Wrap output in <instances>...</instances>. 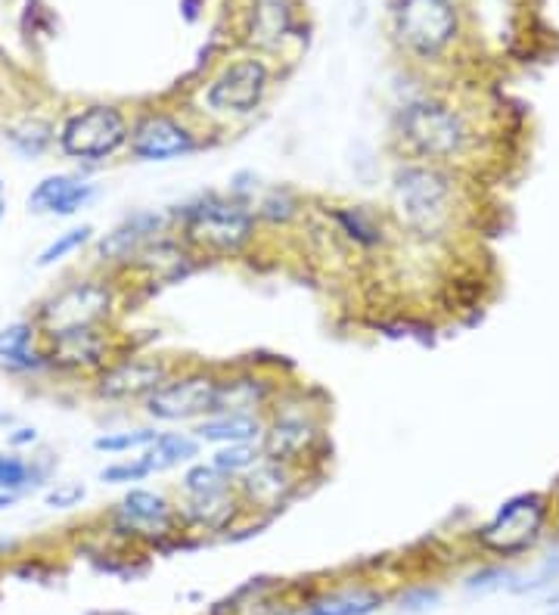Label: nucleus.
<instances>
[{"label":"nucleus","mask_w":559,"mask_h":615,"mask_svg":"<svg viewBox=\"0 0 559 615\" xmlns=\"http://www.w3.org/2000/svg\"><path fill=\"white\" fill-rule=\"evenodd\" d=\"M218 376L221 371L203 364L175 367V373L141 405L146 420L153 426H196L211 417L218 402Z\"/></svg>","instance_id":"7"},{"label":"nucleus","mask_w":559,"mask_h":615,"mask_svg":"<svg viewBox=\"0 0 559 615\" xmlns=\"http://www.w3.org/2000/svg\"><path fill=\"white\" fill-rule=\"evenodd\" d=\"M271 615H308V613H304V603H302V606H277Z\"/></svg>","instance_id":"41"},{"label":"nucleus","mask_w":559,"mask_h":615,"mask_svg":"<svg viewBox=\"0 0 559 615\" xmlns=\"http://www.w3.org/2000/svg\"><path fill=\"white\" fill-rule=\"evenodd\" d=\"M134 342L122 340V333L110 326H91V330H72L63 336L44 340L50 376H91L103 371L112 357L128 352Z\"/></svg>","instance_id":"15"},{"label":"nucleus","mask_w":559,"mask_h":615,"mask_svg":"<svg viewBox=\"0 0 559 615\" xmlns=\"http://www.w3.org/2000/svg\"><path fill=\"white\" fill-rule=\"evenodd\" d=\"M131 118L115 103H87L65 115L56 128V149L69 163L91 168L128 153Z\"/></svg>","instance_id":"6"},{"label":"nucleus","mask_w":559,"mask_h":615,"mask_svg":"<svg viewBox=\"0 0 559 615\" xmlns=\"http://www.w3.org/2000/svg\"><path fill=\"white\" fill-rule=\"evenodd\" d=\"M122 311V286L112 274H87L65 280L63 286L44 295L32 311L41 340H53L72 330L115 324Z\"/></svg>","instance_id":"4"},{"label":"nucleus","mask_w":559,"mask_h":615,"mask_svg":"<svg viewBox=\"0 0 559 615\" xmlns=\"http://www.w3.org/2000/svg\"><path fill=\"white\" fill-rule=\"evenodd\" d=\"M110 525L115 534H125L149 548H162L165 541H175L177 534H187L175 503L153 488H128L125 498L110 510Z\"/></svg>","instance_id":"14"},{"label":"nucleus","mask_w":559,"mask_h":615,"mask_svg":"<svg viewBox=\"0 0 559 615\" xmlns=\"http://www.w3.org/2000/svg\"><path fill=\"white\" fill-rule=\"evenodd\" d=\"M203 454V441L193 436V432H159V438L144 451L146 463L153 467V472L180 470L193 460H199Z\"/></svg>","instance_id":"28"},{"label":"nucleus","mask_w":559,"mask_h":615,"mask_svg":"<svg viewBox=\"0 0 559 615\" xmlns=\"http://www.w3.org/2000/svg\"><path fill=\"white\" fill-rule=\"evenodd\" d=\"M38 429L34 426H13V429H7V445H10V451H25V448H34L38 445Z\"/></svg>","instance_id":"40"},{"label":"nucleus","mask_w":559,"mask_h":615,"mask_svg":"<svg viewBox=\"0 0 559 615\" xmlns=\"http://www.w3.org/2000/svg\"><path fill=\"white\" fill-rule=\"evenodd\" d=\"M175 233L199 261H230L252 252L258 240V218L252 202L230 194H203L172 206Z\"/></svg>","instance_id":"2"},{"label":"nucleus","mask_w":559,"mask_h":615,"mask_svg":"<svg viewBox=\"0 0 559 615\" xmlns=\"http://www.w3.org/2000/svg\"><path fill=\"white\" fill-rule=\"evenodd\" d=\"M258 225L261 227H292L304 215V199L287 184H277V187H265L252 202Z\"/></svg>","instance_id":"27"},{"label":"nucleus","mask_w":559,"mask_h":615,"mask_svg":"<svg viewBox=\"0 0 559 615\" xmlns=\"http://www.w3.org/2000/svg\"><path fill=\"white\" fill-rule=\"evenodd\" d=\"M96 199H100V184H94L84 171H56L34 184L25 206L32 215L72 218L79 211L91 209Z\"/></svg>","instance_id":"18"},{"label":"nucleus","mask_w":559,"mask_h":615,"mask_svg":"<svg viewBox=\"0 0 559 615\" xmlns=\"http://www.w3.org/2000/svg\"><path fill=\"white\" fill-rule=\"evenodd\" d=\"M208 460L221 472H227L230 479H240L242 472H249L261 460V448H258V441H249V445H221V448L211 451Z\"/></svg>","instance_id":"32"},{"label":"nucleus","mask_w":559,"mask_h":615,"mask_svg":"<svg viewBox=\"0 0 559 615\" xmlns=\"http://www.w3.org/2000/svg\"><path fill=\"white\" fill-rule=\"evenodd\" d=\"M159 426H137V429H118V432H103L94 438L96 454H131L146 451L156 438H159Z\"/></svg>","instance_id":"31"},{"label":"nucleus","mask_w":559,"mask_h":615,"mask_svg":"<svg viewBox=\"0 0 559 615\" xmlns=\"http://www.w3.org/2000/svg\"><path fill=\"white\" fill-rule=\"evenodd\" d=\"M56 472V457L50 451L25 457L22 451H0V491L3 494H29L44 488Z\"/></svg>","instance_id":"22"},{"label":"nucleus","mask_w":559,"mask_h":615,"mask_svg":"<svg viewBox=\"0 0 559 615\" xmlns=\"http://www.w3.org/2000/svg\"><path fill=\"white\" fill-rule=\"evenodd\" d=\"M41 333L34 326L32 317H22V321H13V324L0 326V361L3 357H13L32 345H41Z\"/></svg>","instance_id":"35"},{"label":"nucleus","mask_w":559,"mask_h":615,"mask_svg":"<svg viewBox=\"0 0 559 615\" xmlns=\"http://www.w3.org/2000/svg\"><path fill=\"white\" fill-rule=\"evenodd\" d=\"M227 194L242 202H256V196L261 194V184H258L256 171H237L227 180Z\"/></svg>","instance_id":"39"},{"label":"nucleus","mask_w":559,"mask_h":615,"mask_svg":"<svg viewBox=\"0 0 559 615\" xmlns=\"http://www.w3.org/2000/svg\"><path fill=\"white\" fill-rule=\"evenodd\" d=\"M175 507L184 532L230 534L237 532L242 519H249L242 510L237 486L224 488V491H208V494H180Z\"/></svg>","instance_id":"19"},{"label":"nucleus","mask_w":559,"mask_h":615,"mask_svg":"<svg viewBox=\"0 0 559 615\" xmlns=\"http://www.w3.org/2000/svg\"><path fill=\"white\" fill-rule=\"evenodd\" d=\"M553 510H557V522H559V491H557V501H553Z\"/></svg>","instance_id":"44"},{"label":"nucleus","mask_w":559,"mask_h":615,"mask_svg":"<svg viewBox=\"0 0 559 615\" xmlns=\"http://www.w3.org/2000/svg\"><path fill=\"white\" fill-rule=\"evenodd\" d=\"M94 240H96L94 225L69 227V230H63V233H56V237H53V240L38 252L34 268H53V264H60V261L79 256L81 249H87Z\"/></svg>","instance_id":"29"},{"label":"nucleus","mask_w":559,"mask_h":615,"mask_svg":"<svg viewBox=\"0 0 559 615\" xmlns=\"http://www.w3.org/2000/svg\"><path fill=\"white\" fill-rule=\"evenodd\" d=\"M149 476H156L153 467L146 463V457H125V460H115V463H106L103 470L96 472V479L103 486H131V482H146Z\"/></svg>","instance_id":"34"},{"label":"nucleus","mask_w":559,"mask_h":615,"mask_svg":"<svg viewBox=\"0 0 559 615\" xmlns=\"http://www.w3.org/2000/svg\"><path fill=\"white\" fill-rule=\"evenodd\" d=\"M268 91H271L268 63L258 56H242V60L224 65L221 72L206 84L203 106L215 118L242 122V118H252L265 106Z\"/></svg>","instance_id":"9"},{"label":"nucleus","mask_w":559,"mask_h":615,"mask_svg":"<svg viewBox=\"0 0 559 615\" xmlns=\"http://www.w3.org/2000/svg\"><path fill=\"white\" fill-rule=\"evenodd\" d=\"M323 218L335 230V237H342L352 249L376 252V249L389 246V230H385L383 215H376L368 206H327Z\"/></svg>","instance_id":"21"},{"label":"nucleus","mask_w":559,"mask_h":615,"mask_svg":"<svg viewBox=\"0 0 559 615\" xmlns=\"http://www.w3.org/2000/svg\"><path fill=\"white\" fill-rule=\"evenodd\" d=\"M550 519V501L541 491L513 494L497 507V513L476 529V544L497 556H519L531 551Z\"/></svg>","instance_id":"8"},{"label":"nucleus","mask_w":559,"mask_h":615,"mask_svg":"<svg viewBox=\"0 0 559 615\" xmlns=\"http://www.w3.org/2000/svg\"><path fill=\"white\" fill-rule=\"evenodd\" d=\"M389 603V594L373 584H345L304 603L308 615H373Z\"/></svg>","instance_id":"23"},{"label":"nucleus","mask_w":559,"mask_h":615,"mask_svg":"<svg viewBox=\"0 0 559 615\" xmlns=\"http://www.w3.org/2000/svg\"><path fill=\"white\" fill-rule=\"evenodd\" d=\"M203 149V134L184 115L168 110H146L131 118L128 153L137 163H177Z\"/></svg>","instance_id":"12"},{"label":"nucleus","mask_w":559,"mask_h":615,"mask_svg":"<svg viewBox=\"0 0 559 615\" xmlns=\"http://www.w3.org/2000/svg\"><path fill=\"white\" fill-rule=\"evenodd\" d=\"M7 146L22 159H44L50 149H56V125L48 118H22L13 125H3Z\"/></svg>","instance_id":"26"},{"label":"nucleus","mask_w":559,"mask_h":615,"mask_svg":"<svg viewBox=\"0 0 559 615\" xmlns=\"http://www.w3.org/2000/svg\"><path fill=\"white\" fill-rule=\"evenodd\" d=\"M550 603H553V606H559V591H557V594H553V597H550Z\"/></svg>","instance_id":"45"},{"label":"nucleus","mask_w":559,"mask_h":615,"mask_svg":"<svg viewBox=\"0 0 559 615\" xmlns=\"http://www.w3.org/2000/svg\"><path fill=\"white\" fill-rule=\"evenodd\" d=\"M175 230L172 211L168 209H141L125 215L118 225L100 233L94 243V261L100 274H128V268L137 261L153 240Z\"/></svg>","instance_id":"13"},{"label":"nucleus","mask_w":559,"mask_h":615,"mask_svg":"<svg viewBox=\"0 0 559 615\" xmlns=\"http://www.w3.org/2000/svg\"><path fill=\"white\" fill-rule=\"evenodd\" d=\"M464 587L469 594H491L500 587H513V572L504 566H482L466 578Z\"/></svg>","instance_id":"37"},{"label":"nucleus","mask_w":559,"mask_h":615,"mask_svg":"<svg viewBox=\"0 0 559 615\" xmlns=\"http://www.w3.org/2000/svg\"><path fill=\"white\" fill-rule=\"evenodd\" d=\"M553 615H559V609H557V613H553Z\"/></svg>","instance_id":"47"},{"label":"nucleus","mask_w":559,"mask_h":615,"mask_svg":"<svg viewBox=\"0 0 559 615\" xmlns=\"http://www.w3.org/2000/svg\"><path fill=\"white\" fill-rule=\"evenodd\" d=\"M208 448H221V445H249L261 441L265 432V417H249V414H211L206 420H199L190 429Z\"/></svg>","instance_id":"24"},{"label":"nucleus","mask_w":559,"mask_h":615,"mask_svg":"<svg viewBox=\"0 0 559 615\" xmlns=\"http://www.w3.org/2000/svg\"><path fill=\"white\" fill-rule=\"evenodd\" d=\"M172 373H175V364L168 357L156 355V352H141L137 345H131L128 352L112 357L91 379V395L106 405H131V402L144 405Z\"/></svg>","instance_id":"10"},{"label":"nucleus","mask_w":559,"mask_h":615,"mask_svg":"<svg viewBox=\"0 0 559 615\" xmlns=\"http://www.w3.org/2000/svg\"><path fill=\"white\" fill-rule=\"evenodd\" d=\"M87 498V488L81 482H56L44 491V507L50 510H75Z\"/></svg>","instance_id":"38"},{"label":"nucleus","mask_w":559,"mask_h":615,"mask_svg":"<svg viewBox=\"0 0 559 615\" xmlns=\"http://www.w3.org/2000/svg\"><path fill=\"white\" fill-rule=\"evenodd\" d=\"M17 501H19L17 494H3V491H0V510H10Z\"/></svg>","instance_id":"42"},{"label":"nucleus","mask_w":559,"mask_h":615,"mask_svg":"<svg viewBox=\"0 0 559 615\" xmlns=\"http://www.w3.org/2000/svg\"><path fill=\"white\" fill-rule=\"evenodd\" d=\"M258 448L268 460L311 470V463L320 460V451L327 448L323 407L311 405L302 389L283 386L265 414V432Z\"/></svg>","instance_id":"5"},{"label":"nucleus","mask_w":559,"mask_h":615,"mask_svg":"<svg viewBox=\"0 0 559 615\" xmlns=\"http://www.w3.org/2000/svg\"><path fill=\"white\" fill-rule=\"evenodd\" d=\"M0 196H3V175H0Z\"/></svg>","instance_id":"46"},{"label":"nucleus","mask_w":559,"mask_h":615,"mask_svg":"<svg viewBox=\"0 0 559 615\" xmlns=\"http://www.w3.org/2000/svg\"><path fill=\"white\" fill-rule=\"evenodd\" d=\"M3 215H7V202H3V196H0V221H3Z\"/></svg>","instance_id":"43"},{"label":"nucleus","mask_w":559,"mask_h":615,"mask_svg":"<svg viewBox=\"0 0 559 615\" xmlns=\"http://www.w3.org/2000/svg\"><path fill=\"white\" fill-rule=\"evenodd\" d=\"M292 34V7L289 0H256L249 13V44L261 53L280 50Z\"/></svg>","instance_id":"25"},{"label":"nucleus","mask_w":559,"mask_h":615,"mask_svg":"<svg viewBox=\"0 0 559 615\" xmlns=\"http://www.w3.org/2000/svg\"><path fill=\"white\" fill-rule=\"evenodd\" d=\"M280 389H283V379H277V376L268 371H256V367L221 371V376H218L215 414H249V417H265Z\"/></svg>","instance_id":"17"},{"label":"nucleus","mask_w":559,"mask_h":615,"mask_svg":"<svg viewBox=\"0 0 559 615\" xmlns=\"http://www.w3.org/2000/svg\"><path fill=\"white\" fill-rule=\"evenodd\" d=\"M237 479H230L227 472H221L211 460H193L180 472V482L177 491L180 494H208V491H224V488H234Z\"/></svg>","instance_id":"30"},{"label":"nucleus","mask_w":559,"mask_h":615,"mask_svg":"<svg viewBox=\"0 0 559 615\" xmlns=\"http://www.w3.org/2000/svg\"><path fill=\"white\" fill-rule=\"evenodd\" d=\"M304 479H308V470L261 457L252 470L242 472L237 479V494H240L246 517L268 522L277 513H283L289 503L299 498Z\"/></svg>","instance_id":"16"},{"label":"nucleus","mask_w":559,"mask_h":615,"mask_svg":"<svg viewBox=\"0 0 559 615\" xmlns=\"http://www.w3.org/2000/svg\"><path fill=\"white\" fill-rule=\"evenodd\" d=\"M199 264L203 261L196 259L187 249V243L172 230V233H165V237L146 246L144 252L137 256V261L128 268V274L146 277V283H156V286H172V283L187 280Z\"/></svg>","instance_id":"20"},{"label":"nucleus","mask_w":559,"mask_h":615,"mask_svg":"<svg viewBox=\"0 0 559 615\" xmlns=\"http://www.w3.org/2000/svg\"><path fill=\"white\" fill-rule=\"evenodd\" d=\"M392 19L398 44L416 60H438L460 29L454 0H398Z\"/></svg>","instance_id":"11"},{"label":"nucleus","mask_w":559,"mask_h":615,"mask_svg":"<svg viewBox=\"0 0 559 615\" xmlns=\"http://www.w3.org/2000/svg\"><path fill=\"white\" fill-rule=\"evenodd\" d=\"M395 140L404 159L451 168L473 149L476 134L460 110L435 97H416L401 106L395 118Z\"/></svg>","instance_id":"3"},{"label":"nucleus","mask_w":559,"mask_h":615,"mask_svg":"<svg viewBox=\"0 0 559 615\" xmlns=\"http://www.w3.org/2000/svg\"><path fill=\"white\" fill-rule=\"evenodd\" d=\"M0 373H7V376H13V379H41V376H50L44 342H41V345H32V348H25V352H19V355L13 357H3V361H0Z\"/></svg>","instance_id":"33"},{"label":"nucleus","mask_w":559,"mask_h":615,"mask_svg":"<svg viewBox=\"0 0 559 615\" xmlns=\"http://www.w3.org/2000/svg\"><path fill=\"white\" fill-rule=\"evenodd\" d=\"M389 206L401 230H407L423 243H435L457 225L460 211L457 175L445 165L404 159L392 171Z\"/></svg>","instance_id":"1"},{"label":"nucleus","mask_w":559,"mask_h":615,"mask_svg":"<svg viewBox=\"0 0 559 615\" xmlns=\"http://www.w3.org/2000/svg\"><path fill=\"white\" fill-rule=\"evenodd\" d=\"M438 603H442V587H435V584H414L398 594V609L407 615L429 613Z\"/></svg>","instance_id":"36"}]
</instances>
